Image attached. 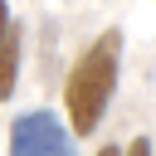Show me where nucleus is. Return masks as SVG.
<instances>
[{
	"label": "nucleus",
	"mask_w": 156,
	"mask_h": 156,
	"mask_svg": "<svg viewBox=\"0 0 156 156\" xmlns=\"http://www.w3.org/2000/svg\"><path fill=\"white\" fill-rule=\"evenodd\" d=\"M10 29H15V24H10V0H0V44H5Z\"/></svg>",
	"instance_id": "nucleus-5"
},
{
	"label": "nucleus",
	"mask_w": 156,
	"mask_h": 156,
	"mask_svg": "<svg viewBox=\"0 0 156 156\" xmlns=\"http://www.w3.org/2000/svg\"><path fill=\"white\" fill-rule=\"evenodd\" d=\"M122 156H156V146H151V136H132L122 146Z\"/></svg>",
	"instance_id": "nucleus-4"
},
{
	"label": "nucleus",
	"mask_w": 156,
	"mask_h": 156,
	"mask_svg": "<svg viewBox=\"0 0 156 156\" xmlns=\"http://www.w3.org/2000/svg\"><path fill=\"white\" fill-rule=\"evenodd\" d=\"M10 156H78V151L68 122L49 107H34L10 122Z\"/></svg>",
	"instance_id": "nucleus-2"
},
{
	"label": "nucleus",
	"mask_w": 156,
	"mask_h": 156,
	"mask_svg": "<svg viewBox=\"0 0 156 156\" xmlns=\"http://www.w3.org/2000/svg\"><path fill=\"white\" fill-rule=\"evenodd\" d=\"M117 73H122V29H102L78 54V63L68 68V83H63V112H68L73 136H93L102 127V112L117 93Z\"/></svg>",
	"instance_id": "nucleus-1"
},
{
	"label": "nucleus",
	"mask_w": 156,
	"mask_h": 156,
	"mask_svg": "<svg viewBox=\"0 0 156 156\" xmlns=\"http://www.w3.org/2000/svg\"><path fill=\"white\" fill-rule=\"evenodd\" d=\"M98 156H122V146H102V151H98Z\"/></svg>",
	"instance_id": "nucleus-6"
},
{
	"label": "nucleus",
	"mask_w": 156,
	"mask_h": 156,
	"mask_svg": "<svg viewBox=\"0 0 156 156\" xmlns=\"http://www.w3.org/2000/svg\"><path fill=\"white\" fill-rule=\"evenodd\" d=\"M15 83H20V29H10L0 44V102L15 93Z\"/></svg>",
	"instance_id": "nucleus-3"
}]
</instances>
